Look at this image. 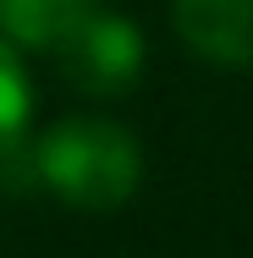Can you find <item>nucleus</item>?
Returning a JSON list of instances; mask_svg holds the SVG:
<instances>
[{
  "instance_id": "obj_3",
  "label": "nucleus",
  "mask_w": 253,
  "mask_h": 258,
  "mask_svg": "<svg viewBox=\"0 0 253 258\" xmlns=\"http://www.w3.org/2000/svg\"><path fill=\"white\" fill-rule=\"evenodd\" d=\"M182 44L215 66H253V0H171Z\"/></svg>"
},
{
  "instance_id": "obj_5",
  "label": "nucleus",
  "mask_w": 253,
  "mask_h": 258,
  "mask_svg": "<svg viewBox=\"0 0 253 258\" xmlns=\"http://www.w3.org/2000/svg\"><path fill=\"white\" fill-rule=\"evenodd\" d=\"M28 115H33L28 72H22V60H17V50H11V39H0V149L22 143Z\"/></svg>"
},
{
  "instance_id": "obj_1",
  "label": "nucleus",
  "mask_w": 253,
  "mask_h": 258,
  "mask_svg": "<svg viewBox=\"0 0 253 258\" xmlns=\"http://www.w3.org/2000/svg\"><path fill=\"white\" fill-rule=\"evenodd\" d=\"M33 170L61 204L72 209H121L143 181V149L127 126L99 115H72L55 121L33 149Z\"/></svg>"
},
{
  "instance_id": "obj_2",
  "label": "nucleus",
  "mask_w": 253,
  "mask_h": 258,
  "mask_svg": "<svg viewBox=\"0 0 253 258\" xmlns=\"http://www.w3.org/2000/svg\"><path fill=\"white\" fill-rule=\"evenodd\" d=\"M55 55H61L66 77L88 94H127L143 77V33L116 11H88L55 44Z\"/></svg>"
},
{
  "instance_id": "obj_4",
  "label": "nucleus",
  "mask_w": 253,
  "mask_h": 258,
  "mask_svg": "<svg viewBox=\"0 0 253 258\" xmlns=\"http://www.w3.org/2000/svg\"><path fill=\"white\" fill-rule=\"evenodd\" d=\"M88 11L94 0H0V33L28 50H55Z\"/></svg>"
}]
</instances>
